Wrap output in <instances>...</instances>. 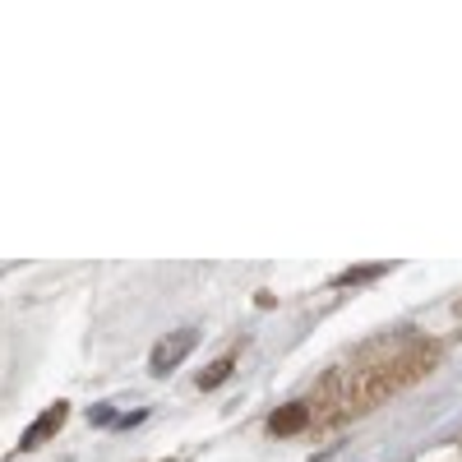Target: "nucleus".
<instances>
[{
	"instance_id": "4",
	"label": "nucleus",
	"mask_w": 462,
	"mask_h": 462,
	"mask_svg": "<svg viewBox=\"0 0 462 462\" xmlns=\"http://www.w3.org/2000/svg\"><path fill=\"white\" fill-rule=\"evenodd\" d=\"M231 370H236V361H231V356H222L217 365H208V370L199 374V389H217L222 379H231Z\"/></svg>"
},
{
	"instance_id": "1",
	"label": "nucleus",
	"mask_w": 462,
	"mask_h": 462,
	"mask_svg": "<svg viewBox=\"0 0 462 462\" xmlns=\"http://www.w3.org/2000/svg\"><path fill=\"white\" fill-rule=\"evenodd\" d=\"M195 342H199V333L195 328H176V333H167L158 346H152V361H148V370L152 374H171L189 352H195Z\"/></svg>"
},
{
	"instance_id": "2",
	"label": "nucleus",
	"mask_w": 462,
	"mask_h": 462,
	"mask_svg": "<svg viewBox=\"0 0 462 462\" xmlns=\"http://www.w3.org/2000/svg\"><path fill=\"white\" fill-rule=\"evenodd\" d=\"M65 416H69V407L65 402H56V407H47L42 416H37L32 420V426L23 430V439H19V448H37V444H42L47 435H56L60 426H65Z\"/></svg>"
},
{
	"instance_id": "5",
	"label": "nucleus",
	"mask_w": 462,
	"mask_h": 462,
	"mask_svg": "<svg viewBox=\"0 0 462 462\" xmlns=\"http://www.w3.org/2000/svg\"><path fill=\"white\" fill-rule=\"evenodd\" d=\"M93 420H97V426H116V420H121V416H116L111 407H97V411H93Z\"/></svg>"
},
{
	"instance_id": "3",
	"label": "nucleus",
	"mask_w": 462,
	"mask_h": 462,
	"mask_svg": "<svg viewBox=\"0 0 462 462\" xmlns=\"http://www.w3.org/2000/svg\"><path fill=\"white\" fill-rule=\"evenodd\" d=\"M305 420H310V407L305 402H291V407H282V411H273V420H268V430L273 435H296Z\"/></svg>"
}]
</instances>
